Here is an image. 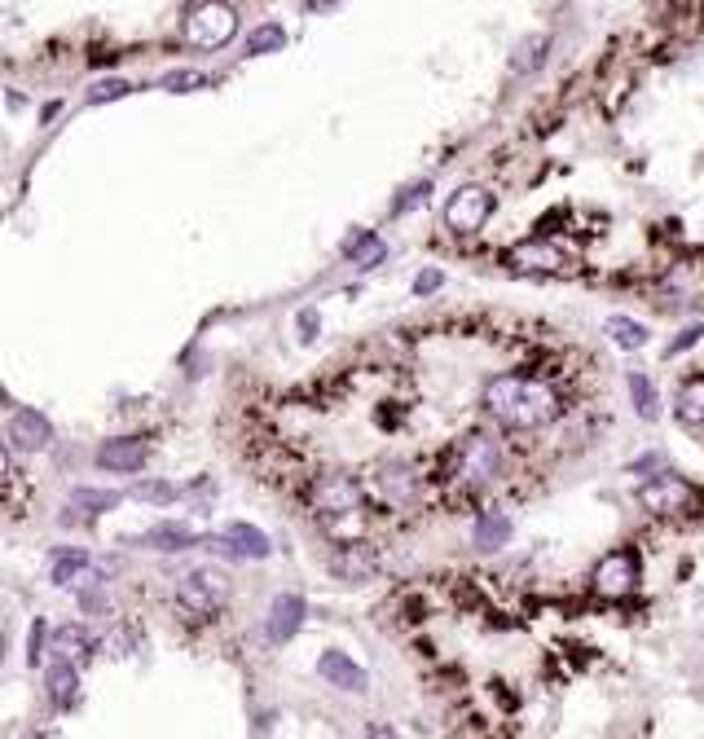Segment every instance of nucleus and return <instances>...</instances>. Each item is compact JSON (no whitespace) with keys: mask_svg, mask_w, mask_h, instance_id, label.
I'll return each instance as SVG.
<instances>
[{"mask_svg":"<svg viewBox=\"0 0 704 739\" xmlns=\"http://www.w3.org/2000/svg\"><path fill=\"white\" fill-rule=\"evenodd\" d=\"M132 498H137V502H150V506H168V502L181 498V489H176V484H168V480H137Z\"/></svg>","mask_w":704,"mask_h":739,"instance_id":"cd10ccee","label":"nucleus"},{"mask_svg":"<svg viewBox=\"0 0 704 739\" xmlns=\"http://www.w3.org/2000/svg\"><path fill=\"white\" fill-rule=\"evenodd\" d=\"M440 286H445V273H440V269H423V273H414V295H418V300L436 295Z\"/></svg>","mask_w":704,"mask_h":739,"instance_id":"72a5a7b5","label":"nucleus"},{"mask_svg":"<svg viewBox=\"0 0 704 739\" xmlns=\"http://www.w3.org/2000/svg\"><path fill=\"white\" fill-rule=\"evenodd\" d=\"M674 418L682 427H704V374H687L674 392Z\"/></svg>","mask_w":704,"mask_h":739,"instance_id":"f3484780","label":"nucleus"},{"mask_svg":"<svg viewBox=\"0 0 704 739\" xmlns=\"http://www.w3.org/2000/svg\"><path fill=\"white\" fill-rule=\"evenodd\" d=\"M546 53H550V36H546V31H528V36L515 40V49H511V71L515 75H533L537 66L546 62Z\"/></svg>","mask_w":704,"mask_h":739,"instance_id":"5701e85b","label":"nucleus"},{"mask_svg":"<svg viewBox=\"0 0 704 739\" xmlns=\"http://www.w3.org/2000/svg\"><path fill=\"white\" fill-rule=\"evenodd\" d=\"M696 344H704V322H691L687 330H678V339H669V348H665V361L682 357V352H691Z\"/></svg>","mask_w":704,"mask_h":739,"instance_id":"7c9ffc66","label":"nucleus"},{"mask_svg":"<svg viewBox=\"0 0 704 739\" xmlns=\"http://www.w3.org/2000/svg\"><path fill=\"white\" fill-rule=\"evenodd\" d=\"M361 502H366V489H361L357 476H344V471H330V476H317L313 484H308V506L330 515V520H348V515H357Z\"/></svg>","mask_w":704,"mask_h":739,"instance_id":"39448f33","label":"nucleus"},{"mask_svg":"<svg viewBox=\"0 0 704 739\" xmlns=\"http://www.w3.org/2000/svg\"><path fill=\"white\" fill-rule=\"evenodd\" d=\"M97 638L88 634V625H80V621H71V625H62V630H53V652L58 656H66V660H88L97 652Z\"/></svg>","mask_w":704,"mask_h":739,"instance_id":"412c9836","label":"nucleus"},{"mask_svg":"<svg viewBox=\"0 0 704 739\" xmlns=\"http://www.w3.org/2000/svg\"><path fill=\"white\" fill-rule=\"evenodd\" d=\"M493 207H498V198H493V190H484V185H462V190L449 194L445 203V229L458 238H471L480 234L484 225H489Z\"/></svg>","mask_w":704,"mask_h":739,"instance_id":"423d86ee","label":"nucleus"},{"mask_svg":"<svg viewBox=\"0 0 704 739\" xmlns=\"http://www.w3.org/2000/svg\"><path fill=\"white\" fill-rule=\"evenodd\" d=\"M44 687H49V700L58 704V709H71L75 696H80V674H75L71 660L58 656L49 665V674H44Z\"/></svg>","mask_w":704,"mask_h":739,"instance_id":"aec40b11","label":"nucleus"},{"mask_svg":"<svg viewBox=\"0 0 704 739\" xmlns=\"http://www.w3.org/2000/svg\"><path fill=\"white\" fill-rule=\"evenodd\" d=\"M207 550H220L225 559H269L273 555V542H269V533H264V528L238 520V524L225 528V537H207Z\"/></svg>","mask_w":704,"mask_h":739,"instance_id":"9b49d317","label":"nucleus"},{"mask_svg":"<svg viewBox=\"0 0 704 739\" xmlns=\"http://www.w3.org/2000/svg\"><path fill=\"white\" fill-rule=\"evenodd\" d=\"M603 335H608L621 352H638V348L652 344V330H647V322H634V317H621V313L603 322Z\"/></svg>","mask_w":704,"mask_h":739,"instance_id":"4be33fe9","label":"nucleus"},{"mask_svg":"<svg viewBox=\"0 0 704 739\" xmlns=\"http://www.w3.org/2000/svg\"><path fill=\"white\" fill-rule=\"evenodd\" d=\"M634 498H638L643 511H652V515H678V511H691L696 489H691L682 476H674V471H660V476H647L643 484H638Z\"/></svg>","mask_w":704,"mask_h":739,"instance_id":"0eeeda50","label":"nucleus"},{"mask_svg":"<svg viewBox=\"0 0 704 739\" xmlns=\"http://www.w3.org/2000/svg\"><path fill=\"white\" fill-rule=\"evenodd\" d=\"M282 49H286V27H282V22H260V27L247 31V53H251V58L282 53Z\"/></svg>","mask_w":704,"mask_h":739,"instance_id":"a878e982","label":"nucleus"},{"mask_svg":"<svg viewBox=\"0 0 704 739\" xmlns=\"http://www.w3.org/2000/svg\"><path fill=\"white\" fill-rule=\"evenodd\" d=\"M634 581H638V555L630 546H616L594 564L590 586L599 599H625V594L634 590Z\"/></svg>","mask_w":704,"mask_h":739,"instance_id":"6e6552de","label":"nucleus"},{"mask_svg":"<svg viewBox=\"0 0 704 739\" xmlns=\"http://www.w3.org/2000/svg\"><path fill=\"white\" fill-rule=\"evenodd\" d=\"M339 256L352 260V264H361V269H374V264L388 256V247L374 238V229H361V225H357L344 242H339Z\"/></svg>","mask_w":704,"mask_h":739,"instance_id":"6ab92c4d","label":"nucleus"},{"mask_svg":"<svg viewBox=\"0 0 704 739\" xmlns=\"http://www.w3.org/2000/svg\"><path fill=\"white\" fill-rule=\"evenodd\" d=\"M480 405L493 418V427H502L511 436H537L568 414L564 388L537 370H506L484 379Z\"/></svg>","mask_w":704,"mask_h":739,"instance_id":"f257e3e1","label":"nucleus"},{"mask_svg":"<svg viewBox=\"0 0 704 739\" xmlns=\"http://www.w3.org/2000/svg\"><path fill=\"white\" fill-rule=\"evenodd\" d=\"M146 458H150L146 436H110V440L97 445V454H93L97 467H102V471H119V476L141 471V467H146Z\"/></svg>","mask_w":704,"mask_h":739,"instance_id":"ddd939ff","label":"nucleus"},{"mask_svg":"<svg viewBox=\"0 0 704 739\" xmlns=\"http://www.w3.org/2000/svg\"><path fill=\"white\" fill-rule=\"evenodd\" d=\"M119 502H124V493H115V489H71V502L66 506L88 511V515H102V511H115Z\"/></svg>","mask_w":704,"mask_h":739,"instance_id":"bb28decb","label":"nucleus"},{"mask_svg":"<svg viewBox=\"0 0 704 739\" xmlns=\"http://www.w3.org/2000/svg\"><path fill=\"white\" fill-rule=\"evenodd\" d=\"M498 476H502V440L489 427L467 432L454 445V471H449V480L471 493V489H489Z\"/></svg>","mask_w":704,"mask_h":739,"instance_id":"f03ea898","label":"nucleus"},{"mask_svg":"<svg viewBox=\"0 0 704 739\" xmlns=\"http://www.w3.org/2000/svg\"><path fill=\"white\" fill-rule=\"evenodd\" d=\"M366 739H401V731H396V726H388V722H370V726H366Z\"/></svg>","mask_w":704,"mask_h":739,"instance_id":"c9c22d12","label":"nucleus"},{"mask_svg":"<svg viewBox=\"0 0 704 739\" xmlns=\"http://www.w3.org/2000/svg\"><path fill=\"white\" fill-rule=\"evenodd\" d=\"M370 484L379 489L383 502L405 506V502L418 498V489H423V476H418L414 462H405V458H383V462H374V467H370Z\"/></svg>","mask_w":704,"mask_h":739,"instance_id":"1a4fd4ad","label":"nucleus"},{"mask_svg":"<svg viewBox=\"0 0 704 739\" xmlns=\"http://www.w3.org/2000/svg\"><path fill=\"white\" fill-rule=\"evenodd\" d=\"M128 93H132V84H128V80H115V75H110V80H97V84H93L88 102L102 106V102H115V97H128Z\"/></svg>","mask_w":704,"mask_h":739,"instance_id":"2f4dec72","label":"nucleus"},{"mask_svg":"<svg viewBox=\"0 0 704 739\" xmlns=\"http://www.w3.org/2000/svg\"><path fill=\"white\" fill-rule=\"evenodd\" d=\"M511 533H515V524H511V515H506V511H480V520H476V546L480 550L506 546V542H511Z\"/></svg>","mask_w":704,"mask_h":739,"instance_id":"393cba45","label":"nucleus"},{"mask_svg":"<svg viewBox=\"0 0 704 739\" xmlns=\"http://www.w3.org/2000/svg\"><path fill=\"white\" fill-rule=\"evenodd\" d=\"M229 599V577L216 568H194L181 577L176 586V612L190 616V621H212Z\"/></svg>","mask_w":704,"mask_h":739,"instance_id":"7ed1b4c3","label":"nucleus"},{"mask_svg":"<svg viewBox=\"0 0 704 739\" xmlns=\"http://www.w3.org/2000/svg\"><path fill=\"white\" fill-rule=\"evenodd\" d=\"M44 634H49V625L36 616V625H31V634H27V665L31 669L44 665Z\"/></svg>","mask_w":704,"mask_h":739,"instance_id":"473e14b6","label":"nucleus"},{"mask_svg":"<svg viewBox=\"0 0 704 739\" xmlns=\"http://www.w3.org/2000/svg\"><path fill=\"white\" fill-rule=\"evenodd\" d=\"M317 674H322L330 687H339V691H370V674L357 665L348 652H322L317 656Z\"/></svg>","mask_w":704,"mask_h":739,"instance_id":"dca6fc26","label":"nucleus"},{"mask_svg":"<svg viewBox=\"0 0 704 739\" xmlns=\"http://www.w3.org/2000/svg\"><path fill=\"white\" fill-rule=\"evenodd\" d=\"M203 542H207V537H198L190 524H159V528H150V533L141 537V546L163 550V555H181V550H194Z\"/></svg>","mask_w":704,"mask_h":739,"instance_id":"a211bd4d","label":"nucleus"},{"mask_svg":"<svg viewBox=\"0 0 704 739\" xmlns=\"http://www.w3.org/2000/svg\"><path fill=\"white\" fill-rule=\"evenodd\" d=\"M506 264H511V269H520V273H564L572 260H568V251L555 247V242L524 238V242H515V247L506 251Z\"/></svg>","mask_w":704,"mask_h":739,"instance_id":"f8f14e48","label":"nucleus"},{"mask_svg":"<svg viewBox=\"0 0 704 739\" xmlns=\"http://www.w3.org/2000/svg\"><path fill=\"white\" fill-rule=\"evenodd\" d=\"M295 326H300L304 344H313L317 330H322V313H317V308H300V313H295Z\"/></svg>","mask_w":704,"mask_h":739,"instance_id":"f704fd0d","label":"nucleus"},{"mask_svg":"<svg viewBox=\"0 0 704 739\" xmlns=\"http://www.w3.org/2000/svg\"><path fill=\"white\" fill-rule=\"evenodd\" d=\"M427 194H432V181H414V185H405V190H401V198H396V203L388 207V212H392V216H405V212H410V207L427 203Z\"/></svg>","mask_w":704,"mask_h":739,"instance_id":"c756f323","label":"nucleus"},{"mask_svg":"<svg viewBox=\"0 0 704 739\" xmlns=\"http://www.w3.org/2000/svg\"><path fill=\"white\" fill-rule=\"evenodd\" d=\"M53 445V423L44 418L40 410H14L5 423V449H14V454H44V449Z\"/></svg>","mask_w":704,"mask_h":739,"instance_id":"9d476101","label":"nucleus"},{"mask_svg":"<svg viewBox=\"0 0 704 739\" xmlns=\"http://www.w3.org/2000/svg\"><path fill=\"white\" fill-rule=\"evenodd\" d=\"M304 616H308V603H304V594H278V599L269 603V621H264V630H269V643H286V638H295L300 634V625H304Z\"/></svg>","mask_w":704,"mask_h":739,"instance_id":"2eb2a0df","label":"nucleus"},{"mask_svg":"<svg viewBox=\"0 0 704 739\" xmlns=\"http://www.w3.org/2000/svg\"><path fill=\"white\" fill-rule=\"evenodd\" d=\"M163 88H168V93H194V88H207V75L203 71H190V66H181V71L163 75Z\"/></svg>","mask_w":704,"mask_h":739,"instance_id":"c85d7f7f","label":"nucleus"},{"mask_svg":"<svg viewBox=\"0 0 704 739\" xmlns=\"http://www.w3.org/2000/svg\"><path fill=\"white\" fill-rule=\"evenodd\" d=\"M625 388H630V401H634L638 418H647V423H656V418H660V392H656L652 374L630 370V374H625Z\"/></svg>","mask_w":704,"mask_h":739,"instance_id":"b1692460","label":"nucleus"},{"mask_svg":"<svg viewBox=\"0 0 704 739\" xmlns=\"http://www.w3.org/2000/svg\"><path fill=\"white\" fill-rule=\"evenodd\" d=\"M330 572L339 581H370L379 572V550L370 542H339L330 550Z\"/></svg>","mask_w":704,"mask_h":739,"instance_id":"4468645a","label":"nucleus"},{"mask_svg":"<svg viewBox=\"0 0 704 739\" xmlns=\"http://www.w3.org/2000/svg\"><path fill=\"white\" fill-rule=\"evenodd\" d=\"M234 36H238V9L229 5V0H203V5H194L190 18H185V40H190L194 49L216 53Z\"/></svg>","mask_w":704,"mask_h":739,"instance_id":"20e7f679","label":"nucleus"}]
</instances>
